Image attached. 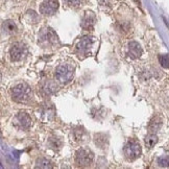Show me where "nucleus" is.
Wrapping results in <instances>:
<instances>
[{
  "label": "nucleus",
  "instance_id": "1",
  "mask_svg": "<svg viewBox=\"0 0 169 169\" xmlns=\"http://www.w3.org/2000/svg\"><path fill=\"white\" fill-rule=\"evenodd\" d=\"M12 96L13 99L17 102L20 103H25L28 102L32 97V92L31 87L25 83L18 84L13 88L12 91Z\"/></svg>",
  "mask_w": 169,
  "mask_h": 169
},
{
  "label": "nucleus",
  "instance_id": "2",
  "mask_svg": "<svg viewBox=\"0 0 169 169\" xmlns=\"http://www.w3.org/2000/svg\"><path fill=\"white\" fill-rule=\"evenodd\" d=\"M38 43L42 46L43 48H50V47H56L59 44V39L54 31L51 28H44L39 35V41Z\"/></svg>",
  "mask_w": 169,
  "mask_h": 169
},
{
  "label": "nucleus",
  "instance_id": "3",
  "mask_svg": "<svg viewBox=\"0 0 169 169\" xmlns=\"http://www.w3.org/2000/svg\"><path fill=\"white\" fill-rule=\"evenodd\" d=\"M94 154L88 148H80L76 151L75 161L80 167H89L93 163Z\"/></svg>",
  "mask_w": 169,
  "mask_h": 169
},
{
  "label": "nucleus",
  "instance_id": "4",
  "mask_svg": "<svg viewBox=\"0 0 169 169\" xmlns=\"http://www.w3.org/2000/svg\"><path fill=\"white\" fill-rule=\"evenodd\" d=\"M141 152H142V149H141L140 144H139L138 141H136L135 139L129 140V142L124 146V155L125 157H126V159L130 161H134L138 159V158L140 157Z\"/></svg>",
  "mask_w": 169,
  "mask_h": 169
},
{
  "label": "nucleus",
  "instance_id": "5",
  "mask_svg": "<svg viewBox=\"0 0 169 169\" xmlns=\"http://www.w3.org/2000/svg\"><path fill=\"white\" fill-rule=\"evenodd\" d=\"M56 77L62 84L69 83L73 78V68L69 65H61L56 70Z\"/></svg>",
  "mask_w": 169,
  "mask_h": 169
},
{
  "label": "nucleus",
  "instance_id": "6",
  "mask_svg": "<svg viewBox=\"0 0 169 169\" xmlns=\"http://www.w3.org/2000/svg\"><path fill=\"white\" fill-rule=\"evenodd\" d=\"M27 53V48L26 46L22 44V43L18 42L12 45L10 49V56L12 61L14 62H19L21 61Z\"/></svg>",
  "mask_w": 169,
  "mask_h": 169
},
{
  "label": "nucleus",
  "instance_id": "7",
  "mask_svg": "<svg viewBox=\"0 0 169 169\" xmlns=\"http://www.w3.org/2000/svg\"><path fill=\"white\" fill-rule=\"evenodd\" d=\"M93 38L92 37H84L80 40V42L76 45V53L78 56H88V53L90 52V49L93 46Z\"/></svg>",
  "mask_w": 169,
  "mask_h": 169
},
{
  "label": "nucleus",
  "instance_id": "8",
  "mask_svg": "<svg viewBox=\"0 0 169 169\" xmlns=\"http://www.w3.org/2000/svg\"><path fill=\"white\" fill-rule=\"evenodd\" d=\"M59 9L58 0H46L40 5V13L45 16H52Z\"/></svg>",
  "mask_w": 169,
  "mask_h": 169
},
{
  "label": "nucleus",
  "instance_id": "9",
  "mask_svg": "<svg viewBox=\"0 0 169 169\" xmlns=\"http://www.w3.org/2000/svg\"><path fill=\"white\" fill-rule=\"evenodd\" d=\"M15 123L18 125L20 129H28L31 124V118L28 116V114L24 113V112H20L15 118Z\"/></svg>",
  "mask_w": 169,
  "mask_h": 169
},
{
  "label": "nucleus",
  "instance_id": "10",
  "mask_svg": "<svg viewBox=\"0 0 169 169\" xmlns=\"http://www.w3.org/2000/svg\"><path fill=\"white\" fill-rule=\"evenodd\" d=\"M95 21H96V18H95L94 14L91 12H87L86 15L84 16L83 21H81V27L84 29H87V31H92L95 25Z\"/></svg>",
  "mask_w": 169,
  "mask_h": 169
},
{
  "label": "nucleus",
  "instance_id": "11",
  "mask_svg": "<svg viewBox=\"0 0 169 169\" xmlns=\"http://www.w3.org/2000/svg\"><path fill=\"white\" fill-rule=\"evenodd\" d=\"M127 54L132 59H138L142 54V48L137 42H130L127 48Z\"/></svg>",
  "mask_w": 169,
  "mask_h": 169
},
{
  "label": "nucleus",
  "instance_id": "12",
  "mask_svg": "<svg viewBox=\"0 0 169 169\" xmlns=\"http://www.w3.org/2000/svg\"><path fill=\"white\" fill-rule=\"evenodd\" d=\"M73 134H74V138L77 141H80V142H84V141H87L89 138V134L87 133V130L81 126L75 127Z\"/></svg>",
  "mask_w": 169,
  "mask_h": 169
},
{
  "label": "nucleus",
  "instance_id": "13",
  "mask_svg": "<svg viewBox=\"0 0 169 169\" xmlns=\"http://www.w3.org/2000/svg\"><path fill=\"white\" fill-rule=\"evenodd\" d=\"M94 142L99 148H103V149L107 148L109 144L108 136H105V134H96V135H95Z\"/></svg>",
  "mask_w": 169,
  "mask_h": 169
},
{
  "label": "nucleus",
  "instance_id": "14",
  "mask_svg": "<svg viewBox=\"0 0 169 169\" xmlns=\"http://www.w3.org/2000/svg\"><path fill=\"white\" fill-rule=\"evenodd\" d=\"M161 125H162V119H161L159 116L154 117V118L151 119V121L149 122V125H148L149 132L151 134H156L158 130H160Z\"/></svg>",
  "mask_w": 169,
  "mask_h": 169
},
{
  "label": "nucleus",
  "instance_id": "15",
  "mask_svg": "<svg viewBox=\"0 0 169 169\" xmlns=\"http://www.w3.org/2000/svg\"><path fill=\"white\" fill-rule=\"evenodd\" d=\"M2 27H3V31L7 34H13V32L16 31V24L14 21L12 20H6L4 21L3 24H2Z\"/></svg>",
  "mask_w": 169,
  "mask_h": 169
},
{
  "label": "nucleus",
  "instance_id": "16",
  "mask_svg": "<svg viewBox=\"0 0 169 169\" xmlns=\"http://www.w3.org/2000/svg\"><path fill=\"white\" fill-rule=\"evenodd\" d=\"M158 142V137L156 136V134H149L148 136L145 138V145L147 148H152Z\"/></svg>",
  "mask_w": 169,
  "mask_h": 169
},
{
  "label": "nucleus",
  "instance_id": "17",
  "mask_svg": "<svg viewBox=\"0 0 169 169\" xmlns=\"http://www.w3.org/2000/svg\"><path fill=\"white\" fill-rule=\"evenodd\" d=\"M52 167V164L51 162L45 158H40V159L37 160V165L36 168H51Z\"/></svg>",
  "mask_w": 169,
  "mask_h": 169
},
{
  "label": "nucleus",
  "instance_id": "18",
  "mask_svg": "<svg viewBox=\"0 0 169 169\" xmlns=\"http://www.w3.org/2000/svg\"><path fill=\"white\" fill-rule=\"evenodd\" d=\"M159 62L163 68H169V56H167V54H162V56H160Z\"/></svg>",
  "mask_w": 169,
  "mask_h": 169
},
{
  "label": "nucleus",
  "instance_id": "19",
  "mask_svg": "<svg viewBox=\"0 0 169 169\" xmlns=\"http://www.w3.org/2000/svg\"><path fill=\"white\" fill-rule=\"evenodd\" d=\"M49 145H50L51 148L56 149V148H60L62 146V141L58 138H50L49 140Z\"/></svg>",
  "mask_w": 169,
  "mask_h": 169
},
{
  "label": "nucleus",
  "instance_id": "20",
  "mask_svg": "<svg viewBox=\"0 0 169 169\" xmlns=\"http://www.w3.org/2000/svg\"><path fill=\"white\" fill-rule=\"evenodd\" d=\"M158 164L161 167H169V156H162L158 159Z\"/></svg>",
  "mask_w": 169,
  "mask_h": 169
},
{
  "label": "nucleus",
  "instance_id": "21",
  "mask_svg": "<svg viewBox=\"0 0 169 169\" xmlns=\"http://www.w3.org/2000/svg\"><path fill=\"white\" fill-rule=\"evenodd\" d=\"M81 0H64V2L69 6H77L80 5Z\"/></svg>",
  "mask_w": 169,
  "mask_h": 169
}]
</instances>
